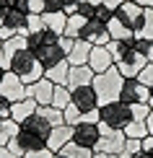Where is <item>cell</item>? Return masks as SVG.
Instances as JSON below:
<instances>
[{
	"label": "cell",
	"mask_w": 153,
	"mask_h": 158,
	"mask_svg": "<svg viewBox=\"0 0 153 158\" xmlns=\"http://www.w3.org/2000/svg\"><path fill=\"white\" fill-rule=\"evenodd\" d=\"M57 42H60V34H55V31H49V29H42V31H36V34L26 36V47H29L31 52H39L42 47H47V44H57Z\"/></svg>",
	"instance_id": "ac0fdd59"
},
{
	"label": "cell",
	"mask_w": 153,
	"mask_h": 158,
	"mask_svg": "<svg viewBox=\"0 0 153 158\" xmlns=\"http://www.w3.org/2000/svg\"><path fill=\"white\" fill-rule=\"evenodd\" d=\"M104 3L109 5V8H117V5H119V3H125V0H104Z\"/></svg>",
	"instance_id": "11a10c76"
},
{
	"label": "cell",
	"mask_w": 153,
	"mask_h": 158,
	"mask_svg": "<svg viewBox=\"0 0 153 158\" xmlns=\"http://www.w3.org/2000/svg\"><path fill=\"white\" fill-rule=\"evenodd\" d=\"M18 130H21V127H18V122L3 119V122H0V145H8V140L18 135Z\"/></svg>",
	"instance_id": "83f0119b"
},
{
	"label": "cell",
	"mask_w": 153,
	"mask_h": 158,
	"mask_svg": "<svg viewBox=\"0 0 153 158\" xmlns=\"http://www.w3.org/2000/svg\"><path fill=\"white\" fill-rule=\"evenodd\" d=\"M112 18H114V8H109L106 3H101V5H96V10H94V21H99V23H109Z\"/></svg>",
	"instance_id": "1f68e13d"
},
{
	"label": "cell",
	"mask_w": 153,
	"mask_h": 158,
	"mask_svg": "<svg viewBox=\"0 0 153 158\" xmlns=\"http://www.w3.org/2000/svg\"><path fill=\"white\" fill-rule=\"evenodd\" d=\"M132 158H151V156H148V153H143V150H140V153H135Z\"/></svg>",
	"instance_id": "6f0895ef"
},
{
	"label": "cell",
	"mask_w": 153,
	"mask_h": 158,
	"mask_svg": "<svg viewBox=\"0 0 153 158\" xmlns=\"http://www.w3.org/2000/svg\"><path fill=\"white\" fill-rule=\"evenodd\" d=\"M88 18H83L81 13H70L68 16V26H65V34L62 36H70V39H81V31Z\"/></svg>",
	"instance_id": "603a6c76"
},
{
	"label": "cell",
	"mask_w": 153,
	"mask_h": 158,
	"mask_svg": "<svg viewBox=\"0 0 153 158\" xmlns=\"http://www.w3.org/2000/svg\"><path fill=\"white\" fill-rule=\"evenodd\" d=\"M138 81H140L145 88H153V62H148L140 73H138Z\"/></svg>",
	"instance_id": "d590c367"
},
{
	"label": "cell",
	"mask_w": 153,
	"mask_h": 158,
	"mask_svg": "<svg viewBox=\"0 0 153 158\" xmlns=\"http://www.w3.org/2000/svg\"><path fill=\"white\" fill-rule=\"evenodd\" d=\"M16 140H18V145H21L23 156H26V153H31V150H39V148H44V145H47L44 140H39V137H34V135H26V132H21V130H18Z\"/></svg>",
	"instance_id": "d4e9b609"
},
{
	"label": "cell",
	"mask_w": 153,
	"mask_h": 158,
	"mask_svg": "<svg viewBox=\"0 0 153 158\" xmlns=\"http://www.w3.org/2000/svg\"><path fill=\"white\" fill-rule=\"evenodd\" d=\"M52 158H68V156H62V153H55V156H52Z\"/></svg>",
	"instance_id": "91938a15"
},
{
	"label": "cell",
	"mask_w": 153,
	"mask_h": 158,
	"mask_svg": "<svg viewBox=\"0 0 153 158\" xmlns=\"http://www.w3.org/2000/svg\"><path fill=\"white\" fill-rule=\"evenodd\" d=\"M145 65H148V60H145L140 52L135 49V36H132V42H130L127 52H125V57L117 62V70H119L125 78H138V73H140Z\"/></svg>",
	"instance_id": "8992f818"
},
{
	"label": "cell",
	"mask_w": 153,
	"mask_h": 158,
	"mask_svg": "<svg viewBox=\"0 0 153 158\" xmlns=\"http://www.w3.org/2000/svg\"><path fill=\"white\" fill-rule=\"evenodd\" d=\"M140 145H143V153H148V156L153 158V135H145Z\"/></svg>",
	"instance_id": "bcb514c9"
},
{
	"label": "cell",
	"mask_w": 153,
	"mask_h": 158,
	"mask_svg": "<svg viewBox=\"0 0 153 158\" xmlns=\"http://www.w3.org/2000/svg\"><path fill=\"white\" fill-rule=\"evenodd\" d=\"M65 10V0H44V13H60Z\"/></svg>",
	"instance_id": "f35d334b"
},
{
	"label": "cell",
	"mask_w": 153,
	"mask_h": 158,
	"mask_svg": "<svg viewBox=\"0 0 153 158\" xmlns=\"http://www.w3.org/2000/svg\"><path fill=\"white\" fill-rule=\"evenodd\" d=\"M3 73H5V70H3V68H0V78H3Z\"/></svg>",
	"instance_id": "94428289"
},
{
	"label": "cell",
	"mask_w": 153,
	"mask_h": 158,
	"mask_svg": "<svg viewBox=\"0 0 153 158\" xmlns=\"http://www.w3.org/2000/svg\"><path fill=\"white\" fill-rule=\"evenodd\" d=\"M0 158H16V156L11 153V148H8V145H0Z\"/></svg>",
	"instance_id": "681fc988"
},
{
	"label": "cell",
	"mask_w": 153,
	"mask_h": 158,
	"mask_svg": "<svg viewBox=\"0 0 153 158\" xmlns=\"http://www.w3.org/2000/svg\"><path fill=\"white\" fill-rule=\"evenodd\" d=\"M122 83H125V75L114 68L104 70V73H96L94 75V91L99 96V101L101 104H109V101H119V91H122Z\"/></svg>",
	"instance_id": "7a4b0ae2"
},
{
	"label": "cell",
	"mask_w": 153,
	"mask_h": 158,
	"mask_svg": "<svg viewBox=\"0 0 153 158\" xmlns=\"http://www.w3.org/2000/svg\"><path fill=\"white\" fill-rule=\"evenodd\" d=\"M52 106H55V109H65V106H70V88H68V85H55Z\"/></svg>",
	"instance_id": "f546056e"
},
{
	"label": "cell",
	"mask_w": 153,
	"mask_h": 158,
	"mask_svg": "<svg viewBox=\"0 0 153 158\" xmlns=\"http://www.w3.org/2000/svg\"><path fill=\"white\" fill-rule=\"evenodd\" d=\"M68 143H73V127L70 124H57V127H52V132L47 137V148L52 153H60Z\"/></svg>",
	"instance_id": "4fadbf2b"
},
{
	"label": "cell",
	"mask_w": 153,
	"mask_h": 158,
	"mask_svg": "<svg viewBox=\"0 0 153 158\" xmlns=\"http://www.w3.org/2000/svg\"><path fill=\"white\" fill-rule=\"evenodd\" d=\"M36 57H39V62H42V68L44 70H49V68H55V65H60L65 60V52L62 47H60V42L57 44H47V47H42L36 52Z\"/></svg>",
	"instance_id": "2e32d148"
},
{
	"label": "cell",
	"mask_w": 153,
	"mask_h": 158,
	"mask_svg": "<svg viewBox=\"0 0 153 158\" xmlns=\"http://www.w3.org/2000/svg\"><path fill=\"white\" fill-rule=\"evenodd\" d=\"M42 29H44V18L36 16V13H29V16H26V31H29V34H36V31H42Z\"/></svg>",
	"instance_id": "e575fe53"
},
{
	"label": "cell",
	"mask_w": 153,
	"mask_h": 158,
	"mask_svg": "<svg viewBox=\"0 0 153 158\" xmlns=\"http://www.w3.org/2000/svg\"><path fill=\"white\" fill-rule=\"evenodd\" d=\"M135 49L140 52L148 62H153V39H140V36H135Z\"/></svg>",
	"instance_id": "d6a6232c"
},
{
	"label": "cell",
	"mask_w": 153,
	"mask_h": 158,
	"mask_svg": "<svg viewBox=\"0 0 153 158\" xmlns=\"http://www.w3.org/2000/svg\"><path fill=\"white\" fill-rule=\"evenodd\" d=\"M81 39H83V42H88V44H94V47H106V44L112 42L106 26L99 23V21H94V18H88V21H86L83 31H81Z\"/></svg>",
	"instance_id": "30bf717a"
},
{
	"label": "cell",
	"mask_w": 153,
	"mask_h": 158,
	"mask_svg": "<svg viewBox=\"0 0 153 158\" xmlns=\"http://www.w3.org/2000/svg\"><path fill=\"white\" fill-rule=\"evenodd\" d=\"M130 122H132V109L125 101H109V104H101V109H99V127L125 130Z\"/></svg>",
	"instance_id": "3957f363"
},
{
	"label": "cell",
	"mask_w": 153,
	"mask_h": 158,
	"mask_svg": "<svg viewBox=\"0 0 153 158\" xmlns=\"http://www.w3.org/2000/svg\"><path fill=\"white\" fill-rule=\"evenodd\" d=\"M88 68L94 73H104V70L114 68V57H112L109 47H91V57H88Z\"/></svg>",
	"instance_id": "5bb4252c"
},
{
	"label": "cell",
	"mask_w": 153,
	"mask_h": 158,
	"mask_svg": "<svg viewBox=\"0 0 153 158\" xmlns=\"http://www.w3.org/2000/svg\"><path fill=\"white\" fill-rule=\"evenodd\" d=\"M99 137H101V130H99V122H78L73 127V143L83 148H96Z\"/></svg>",
	"instance_id": "ba28073f"
},
{
	"label": "cell",
	"mask_w": 153,
	"mask_h": 158,
	"mask_svg": "<svg viewBox=\"0 0 153 158\" xmlns=\"http://www.w3.org/2000/svg\"><path fill=\"white\" fill-rule=\"evenodd\" d=\"M0 68L5 70V57H3V39H0Z\"/></svg>",
	"instance_id": "db71d44e"
},
{
	"label": "cell",
	"mask_w": 153,
	"mask_h": 158,
	"mask_svg": "<svg viewBox=\"0 0 153 158\" xmlns=\"http://www.w3.org/2000/svg\"><path fill=\"white\" fill-rule=\"evenodd\" d=\"M26 47V36L21 34H16V36H11V39H3V57H5V70H8V60L13 55H16L18 49H23Z\"/></svg>",
	"instance_id": "7402d4cb"
},
{
	"label": "cell",
	"mask_w": 153,
	"mask_h": 158,
	"mask_svg": "<svg viewBox=\"0 0 153 158\" xmlns=\"http://www.w3.org/2000/svg\"><path fill=\"white\" fill-rule=\"evenodd\" d=\"M99 130H101V137H99L94 153H117V156H122L125 143H127L125 130H106V127H99Z\"/></svg>",
	"instance_id": "5b68a950"
},
{
	"label": "cell",
	"mask_w": 153,
	"mask_h": 158,
	"mask_svg": "<svg viewBox=\"0 0 153 158\" xmlns=\"http://www.w3.org/2000/svg\"><path fill=\"white\" fill-rule=\"evenodd\" d=\"M62 156L68 158H94V150L91 148H83V145H75V143H68L62 150H60Z\"/></svg>",
	"instance_id": "f1b7e54d"
},
{
	"label": "cell",
	"mask_w": 153,
	"mask_h": 158,
	"mask_svg": "<svg viewBox=\"0 0 153 158\" xmlns=\"http://www.w3.org/2000/svg\"><path fill=\"white\" fill-rule=\"evenodd\" d=\"M73 44H75V39H70V36H60V47H62L65 57H68V52L73 49Z\"/></svg>",
	"instance_id": "7dc6e473"
},
{
	"label": "cell",
	"mask_w": 153,
	"mask_h": 158,
	"mask_svg": "<svg viewBox=\"0 0 153 158\" xmlns=\"http://www.w3.org/2000/svg\"><path fill=\"white\" fill-rule=\"evenodd\" d=\"M18 127H21V132L34 135V137H39V140H44V143H47V137H49V132H52V124L44 122L39 114H31L29 119H23Z\"/></svg>",
	"instance_id": "7c38bea8"
},
{
	"label": "cell",
	"mask_w": 153,
	"mask_h": 158,
	"mask_svg": "<svg viewBox=\"0 0 153 158\" xmlns=\"http://www.w3.org/2000/svg\"><path fill=\"white\" fill-rule=\"evenodd\" d=\"M42 18H44V29L55 31V34H60V36L65 34V26H68V13L65 10H60V13H42Z\"/></svg>",
	"instance_id": "ffe728a7"
},
{
	"label": "cell",
	"mask_w": 153,
	"mask_h": 158,
	"mask_svg": "<svg viewBox=\"0 0 153 158\" xmlns=\"http://www.w3.org/2000/svg\"><path fill=\"white\" fill-rule=\"evenodd\" d=\"M145 127H148V135H153V109H151V114L145 117Z\"/></svg>",
	"instance_id": "f907efd6"
},
{
	"label": "cell",
	"mask_w": 153,
	"mask_h": 158,
	"mask_svg": "<svg viewBox=\"0 0 153 158\" xmlns=\"http://www.w3.org/2000/svg\"><path fill=\"white\" fill-rule=\"evenodd\" d=\"M52 156H55V153H52V150L44 145V148H39V150H31V153H26L23 158H52Z\"/></svg>",
	"instance_id": "b9f144b4"
},
{
	"label": "cell",
	"mask_w": 153,
	"mask_h": 158,
	"mask_svg": "<svg viewBox=\"0 0 153 158\" xmlns=\"http://www.w3.org/2000/svg\"><path fill=\"white\" fill-rule=\"evenodd\" d=\"M36 114L42 117L44 122H49L52 127H57V124H65V119H62V109H55L52 104H49V106H39V109H36Z\"/></svg>",
	"instance_id": "484cf974"
},
{
	"label": "cell",
	"mask_w": 153,
	"mask_h": 158,
	"mask_svg": "<svg viewBox=\"0 0 153 158\" xmlns=\"http://www.w3.org/2000/svg\"><path fill=\"white\" fill-rule=\"evenodd\" d=\"M36 109H39V104H36L31 96H26V98H21V101L11 104V119L21 124L23 119H29L31 114H36Z\"/></svg>",
	"instance_id": "e0dca14e"
},
{
	"label": "cell",
	"mask_w": 153,
	"mask_h": 158,
	"mask_svg": "<svg viewBox=\"0 0 153 158\" xmlns=\"http://www.w3.org/2000/svg\"><path fill=\"white\" fill-rule=\"evenodd\" d=\"M148 106L153 109V88H151V96H148Z\"/></svg>",
	"instance_id": "680465c9"
},
{
	"label": "cell",
	"mask_w": 153,
	"mask_h": 158,
	"mask_svg": "<svg viewBox=\"0 0 153 158\" xmlns=\"http://www.w3.org/2000/svg\"><path fill=\"white\" fill-rule=\"evenodd\" d=\"M68 73H70V65H68V60H62L60 65H55V68L44 70V78L52 81L55 85H68Z\"/></svg>",
	"instance_id": "44dd1931"
},
{
	"label": "cell",
	"mask_w": 153,
	"mask_h": 158,
	"mask_svg": "<svg viewBox=\"0 0 153 158\" xmlns=\"http://www.w3.org/2000/svg\"><path fill=\"white\" fill-rule=\"evenodd\" d=\"M91 47L94 44L83 42V39H75V44H73V49L68 52V65H88V57H91Z\"/></svg>",
	"instance_id": "d6986e66"
},
{
	"label": "cell",
	"mask_w": 153,
	"mask_h": 158,
	"mask_svg": "<svg viewBox=\"0 0 153 158\" xmlns=\"http://www.w3.org/2000/svg\"><path fill=\"white\" fill-rule=\"evenodd\" d=\"M106 31H109V36L114 39V42H125V39H132V36H135L127 26L119 21V18H112V21L106 23Z\"/></svg>",
	"instance_id": "cb8c5ba5"
},
{
	"label": "cell",
	"mask_w": 153,
	"mask_h": 158,
	"mask_svg": "<svg viewBox=\"0 0 153 158\" xmlns=\"http://www.w3.org/2000/svg\"><path fill=\"white\" fill-rule=\"evenodd\" d=\"M83 3H88V5H101L104 0H83Z\"/></svg>",
	"instance_id": "9f6ffc18"
},
{
	"label": "cell",
	"mask_w": 153,
	"mask_h": 158,
	"mask_svg": "<svg viewBox=\"0 0 153 158\" xmlns=\"http://www.w3.org/2000/svg\"><path fill=\"white\" fill-rule=\"evenodd\" d=\"M0 96H5L11 104L21 101V98H26V83H23L16 73L5 70L3 78H0Z\"/></svg>",
	"instance_id": "52a82bcc"
},
{
	"label": "cell",
	"mask_w": 153,
	"mask_h": 158,
	"mask_svg": "<svg viewBox=\"0 0 153 158\" xmlns=\"http://www.w3.org/2000/svg\"><path fill=\"white\" fill-rule=\"evenodd\" d=\"M114 18H119V21L138 36L140 29H143V21H145V8L138 5V3H132V0H125V3H119L114 8Z\"/></svg>",
	"instance_id": "277c9868"
},
{
	"label": "cell",
	"mask_w": 153,
	"mask_h": 158,
	"mask_svg": "<svg viewBox=\"0 0 153 158\" xmlns=\"http://www.w3.org/2000/svg\"><path fill=\"white\" fill-rule=\"evenodd\" d=\"M145 135H148L145 119H132L127 127H125V137H130V140H143Z\"/></svg>",
	"instance_id": "4316f807"
},
{
	"label": "cell",
	"mask_w": 153,
	"mask_h": 158,
	"mask_svg": "<svg viewBox=\"0 0 153 158\" xmlns=\"http://www.w3.org/2000/svg\"><path fill=\"white\" fill-rule=\"evenodd\" d=\"M148 96H151V88H145L138 78H125L122 91H119V101H125V104H148Z\"/></svg>",
	"instance_id": "9c48e42d"
},
{
	"label": "cell",
	"mask_w": 153,
	"mask_h": 158,
	"mask_svg": "<svg viewBox=\"0 0 153 158\" xmlns=\"http://www.w3.org/2000/svg\"><path fill=\"white\" fill-rule=\"evenodd\" d=\"M8 10H11V3H8V0H0V26H3L5 16H8Z\"/></svg>",
	"instance_id": "c3c4849f"
},
{
	"label": "cell",
	"mask_w": 153,
	"mask_h": 158,
	"mask_svg": "<svg viewBox=\"0 0 153 158\" xmlns=\"http://www.w3.org/2000/svg\"><path fill=\"white\" fill-rule=\"evenodd\" d=\"M132 3H138V5H143V8H153V0H132Z\"/></svg>",
	"instance_id": "f5cc1de1"
},
{
	"label": "cell",
	"mask_w": 153,
	"mask_h": 158,
	"mask_svg": "<svg viewBox=\"0 0 153 158\" xmlns=\"http://www.w3.org/2000/svg\"><path fill=\"white\" fill-rule=\"evenodd\" d=\"M130 109H132V119H145V117L151 114L148 104H130Z\"/></svg>",
	"instance_id": "74e56055"
},
{
	"label": "cell",
	"mask_w": 153,
	"mask_h": 158,
	"mask_svg": "<svg viewBox=\"0 0 153 158\" xmlns=\"http://www.w3.org/2000/svg\"><path fill=\"white\" fill-rule=\"evenodd\" d=\"M140 143H143V140H130V137H127V143H125V150H122V158H132L135 153H140V150H143Z\"/></svg>",
	"instance_id": "8d00e7d4"
},
{
	"label": "cell",
	"mask_w": 153,
	"mask_h": 158,
	"mask_svg": "<svg viewBox=\"0 0 153 158\" xmlns=\"http://www.w3.org/2000/svg\"><path fill=\"white\" fill-rule=\"evenodd\" d=\"M8 148H11V153L16 156V158H23V150H21V145H18L16 137H11V140H8Z\"/></svg>",
	"instance_id": "f6af8a7d"
},
{
	"label": "cell",
	"mask_w": 153,
	"mask_h": 158,
	"mask_svg": "<svg viewBox=\"0 0 153 158\" xmlns=\"http://www.w3.org/2000/svg\"><path fill=\"white\" fill-rule=\"evenodd\" d=\"M29 13L42 16V13H44V0H29Z\"/></svg>",
	"instance_id": "7bdbcfd3"
},
{
	"label": "cell",
	"mask_w": 153,
	"mask_h": 158,
	"mask_svg": "<svg viewBox=\"0 0 153 158\" xmlns=\"http://www.w3.org/2000/svg\"><path fill=\"white\" fill-rule=\"evenodd\" d=\"M13 10H21V13H29V0H8Z\"/></svg>",
	"instance_id": "ee69618b"
},
{
	"label": "cell",
	"mask_w": 153,
	"mask_h": 158,
	"mask_svg": "<svg viewBox=\"0 0 153 158\" xmlns=\"http://www.w3.org/2000/svg\"><path fill=\"white\" fill-rule=\"evenodd\" d=\"M94 158H122V156H117V153H94Z\"/></svg>",
	"instance_id": "816d5d0a"
},
{
	"label": "cell",
	"mask_w": 153,
	"mask_h": 158,
	"mask_svg": "<svg viewBox=\"0 0 153 158\" xmlns=\"http://www.w3.org/2000/svg\"><path fill=\"white\" fill-rule=\"evenodd\" d=\"M94 70L88 65H70V73H68V88H78V85H91L94 83Z\"/></svg>",
	"instance_id": "9a60e30c"
},
{
	"label": "cell",
	"mask_w": 153,
	"mask_h": 158,
	"mask_svg": "<svg viewBox=\"0 0 153 158\" xmlns=\"http://www.w3.org/2000/svg\"><path fill=\"white\" fill-rule=\"evenodd\" d=\"M62 119H65V124H70V127H75L78 122H83V111L78 109V106H65L62 109Z\"/></svg>",
	"instance_id": "4dcf8cb0"
},
{
	"label": "cell",
	"mask_w": 153,
	"mask_h": 158,
	"mask_svg": "<svg viewBox=\"0 0 153 158\" xmlns=\"http://www.w3.org/2000/svg\"><path fill=\"white\" fill-rule=\"evenodd\" d=\"M138 36L140 39H153V8H145V21H143V29H140Z\"/></svg>",
	"instance_id": "836d02e7"
},
{
	"label": "cell",
	"mask_w": 153,
	"mask_h": 158,
	"mask_svg": "<svg viewBox=\"0 0 153 158\" xmlns=\"http://www.w3.org/2000/svg\"><path fill=\"white\" fill-rule=\"evenodd\" d=\"M3 119H11V101L5 96H0V122Z\"/></svg>",
	"instance_id": "60d3db41"
},
{
	"label": "cell",
	"mask_w": 153,
	"mask_h": 158,
	"mask_svg": "<svg viewBox=\"0 0 153 158\" xmlns=\"http://www.w3.org/2000/svg\"><path fill=\"white\" fill-rule=\"evenodd\" d=\"M26 96H31L39 106H49V104H52V96H55V83L47 81V78H42V81L26 85Z\"/></svg>",
	"instance_id": "8fae6325"
},
{
	"label": "cell",
	"mask_w": 153,
	"mask_h": 158,
	"mask_svg": "<svg viewBox=\"0 0 153 158\" xmlns=\"http://www.w3.org/2000/svg\"><path fill=\"white\" fill-rule=\"evenodd\" d=\"M8 70H11V73H16L26 85H31V83H36V81H42V78H44L42 62H39L36 52H31L29 47L18 49L16 55L11 57V60H8Z\"/></svg>",
	"instance_id": "6da1fadb"
},
{
	"label": "cell",
	"mask_w": 153,
	"mask_h": 158,
	"mask_svg": "<svg viewBox=\"0 0 153 158\" xmlns=\"http://www.w3.org/2000/svg\"><path fill=\"white\" fill-rule=\"evenodd\" d=\"M94 10H96V5H88V3H83V0H78V10L75 13H81L83 18H94Z\"/></svg>",
	"instance_id": "ab89813d"
}]
</instances>
